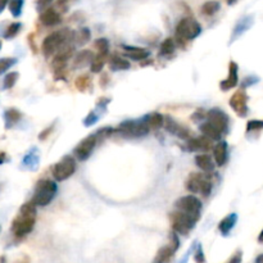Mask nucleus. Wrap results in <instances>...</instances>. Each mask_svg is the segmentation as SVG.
I'll return each instance as SVG.
<instances>
[{"label":"nucleus","instance_id":"1","mask_svg":"<svg viewBox=\"0 0 263 263\" xmlns=\"http://www.w3.org/2000/svg\"><path fill=\"white\" fill-rule=\"evenodd\" d=\"M73 40H75V32L69 28L54 31L44 39L41 45V51L45 57H50L53 54H57L66 46L71 45V41Z\"/></svg>","mask_w":263,"mask_h":263},{"label":"nucleus","instance_id":"2","mask_svg":"<svg viewBox=\"0 0 263 263\" xmlns=\"http://www.w3.org/2000/svg\"><path fill=\"white\" fill-rule=\"evenodd\" d=\"M57 192H58V186L54 181L48 180V178L40 180L36 184L34 197H32L31 202L34 203L36 207H46L54 199Z\"/></svg>","mask_w":263,"mask_h":263},{"label":"nucleus","instance_id":"3","mask_svg":"<svg viewBox=\"0 0 263 263\" xmlns=\"http://www.w3.org/2000/svg\"><path fill=\"white\" fill-rule=\"evenodd\" d=\"M202 32V26L199 24L198 21H195L193 17H185L182 18L176 26V39L178 44L184 46L185 41L194 40L198 38Z\"/></svg>","mask_w":263,"mask_h":263},{"label":"nucleus","instance_id":"4","mask_svg":"<svg viewBox=\"0 0 263 263\" xmlns=\"http://www.w3.org/2000/svg\"><path fill=\"white\" fill-rule=\"evenodd\" d=\"M170 219H171L172 230L175 233L181 234V235H188L194 229L195 223L199 219V217L181 212V211H176V212H172L170 215Z\"/></svg>","mask_w":263,"mask_h":263},{"label":"nucleus","instance_id":"5","mask_svg":"<svg viewBox=\"0 0 263 263\" xmlns=\"http://www.w3.org/2000/svg\"><path fill=\"white\" fill-rule=\"evenodd\" d=\"M186 189L193 194H202L203 197H209L212 193V182L208 178L205 174H198V172H193L189 176L188 181H186Z\"/></svg>","mask_w":263,"mask_h":263},{"label":"nucleus","instance_id":"6","mask_svg":"<svg viewBox=\"0 0 263 263\" xmlns=\"http://www.w3.org/2000/svg\"><path fill=\"white\" fill-rule=\"evenodd\" d=\"M117 132H120L122 136L125 137H141L148 135V132L151 131L148 123L145 120L143 121H125V122L120 123V126L117 127Z\"/></svg>","mask_w":263,"mask_h":263},{"label":"nucleus","instance_id":"7","mask_svg":"<svg viewBox=\"0 0 263 263\" xmlns=\"http://www.w3.org/2000/svg\"><path fill=\"white\" fill-rule=\"evenodd\" d=\"M76 171V161L72 155H65L58 163L54 164L51 174L57 181H65L69 178Z\"/></svg>","mask_w":263,"mask_h":263},{"label":"nucleus","instance_id":"8","mask_svg":"<svg viewBox=\"0 0 263 263\" xmlns=\"http://www.w3.org/2000/svg\"><path fill=\"white\" fill-rule=\"evenodd\" d=\"M35 222H36V217L24 216L20 213L12 222V233L17 238H23L34 230Z\"/></svg>","mask_w":263,"mask_h":263},{"label":"nucleus","instance_id":"9","mask_svg":"<svg viewBox=\"0 0 263 263\" xmlns=\"http://www.w3.org/2000/svg\"><path fill=\"white\" fill-rule=\"evenodd\" d=\"M176 208L181 212L189 213V215L195 216L200 219V211H202V202L194 195H186L177 199L176 202Z\"/></svg>","mask_w":263,"mask_h":263},{"label":"nucleus","instance_id":"10","mask_svg":"<svg viewBox=\"0 0 263 263\" xmlns=\"http://www.w3.org/2000/svg\"><path fill=\"white\" fill-rule=\"evenodd\" d=\"M96 143H98V139H96L95 133H94V135H89V136H86L84 140L80 141L79 145L75 148L73 153L76 154V157L79 158L80 161H86V159H89V157L91 155Z\"/></svg>","mask_w":263,"mask_h":263},{"label":"nucleus","instance_id":"11","mask_svg":"<svg viewBox=\"0 0 263 263\" xmlns=\"http://www.w3.org/2000/svg\"><path fill=\"white\" fill-rule=\"evenodd\" d=\"M207 121L209 123H212L213 126L217 129L221 133L226 132L227 126H229V117L223 110L219 108H213L207 113Z\"/></svg>","mask_w":263,"mask_h":263},{"label":"nucleus","instance_id":"12","mask_svg":"<svg viewBox=\"0 0 263 263\" xmlns=\"http://www.w3.org/2000/svg\"><path fill=\"white\" fill-rule=\"evenodd\" d=\"M230 107L239 117H245L248 114V112H249V110H248V95L244 90H239L231 96Z\"/></svg>","mask_w":263,"mask_h":263},{"label":"nucleus","instance_id":"13","mask_svg":"<svg viewBox=\"0 0 263 263\" xmlns=\"http://www.w3.org/2000/svg\"><path fill=\"white\" fill-rule=\"evenodd\" d=\"M73 55H75V46H72V45H68V46H66V48H63L62 50H59L58 53L55 54L53 62H51V66H53L54 71H63L66 65L68 63V61H71Z\"/></svg>","mask_w":263,"mask_h":263},{"label":"nucleus","instance_id":"14","mask_svg":"<svg viewBox=\"0 0 263 263\" xmlns=\"http://www.w3.org/2000/svg\"><path fill=\"white\" fill-rule=\"evenodd\" d=\"M39 20L46 27H53V26H57V24L61 23L62 14L54 7H50L43 10Z\"/></svg>","mask_w":263,"mask_h":263},{"label":"nucleus","instance_id":"15","mask_svg":"<svg viewBox=\"0 0 263 263\" xmlns=\"http://www.w3.org/2000/svg\"><path fill=\"white\" fill-rule=\"evenodd\" d=\"M238 63L235 62H230L229 65V76H227V79L221 81L219 84V89L222 90V91H227L230 89H234L236 85H238V81H239V77H238Z\"/></svg>","mask_w":263,"mask_h":263},{"label":"nucleus","instance_id":"16","mask_svg":"<svg viewBox=\"0 0 263 263\" xmlns=\"http://www.w3.org/2000/svg\"><path fill=\"white\" fill-rule=\"evenodd\" d=\"M212 148V140L204 135L199 137H192L188 140V149L190 152H207Z\"/></svg>","mask_w":263,"mask_h":263},{"label":"nucleus","instance_id":"17","mask_svg":"<svg viewBox=\"0 0 263 263\" xmlns=\"http://www.w3.org/2000/svg\"><path fill=\"white\" fill-rule=\"evenodd\" d=\"M164 127H166V130L176 135V136H178L180 139H188L189 140V137H190V131L186 127L178 125L177 122H175L170 117L164 118Z\"/></svg>","mask_w":263,"mask_h":263},{"label":"nucleus","instance_id":"18","mask_svg":"<svg viewBox=\"0 0 263 263\" xmlns=\"http://www.w3.org/2000/svg\"><path fill=\"white\" fill-rule=\"evenodd\" d=\"M94 53L89 49H84V50L79 51L73 58V67L75 68H84L86 66H91L92 61H94Z\"/></svg>","mask_w":263,"mask_h":263},{"label":"nucleus","instance_id":"19","mask_svg":"<svg viewBox=\"0 0 263 263\" xmlns=\"http://www.w3.org/2000/svg\"><path fill=\"white\" fill-rule=\"evenodd\" d=\"M122 48L126 51L127 57L132 59V61H145L149 57V51L147 49L137 48V46H129V45H123Z\"/></svg>","mask_w":263,"mask_h":263},{"label":"nucleus","instance_id":"20","mask_svg":"<svg viewBox=\"0 0 263 263\" xmlns=\"http://www.w3.org/2000/svg\"><path fill=\"white\" fill-rule=\"evenodd\" d=\"M195 163L198 166L203 172H205V175L212 174L213 170H215V163H213L212 158L209 157L208 154H199L195 157Z\"/></svg>","mask_w":263,"mask_h":263},{"label":"nucleus","instance_id":"21","mask_svg":"<svg viewBox=\"0 0 263 263\" xmlns=\"http://www.w3.org/2000/svg\"><path fill=\"white\" fill-rule=\"evenodd\" d=\"M213 157L215 162L219 167H222L227 158V143L226 141H219L215 148H213Z\"/></svg>","mask_w":263,"mask_h":263},{"label":"nucleus","instance_id":"22","mask_svg":"<svg viewBox=\"0 0 263 263\" xmlns=\"http://www.w3.org/2000/svg\"><path fill=\"white\" fill-rule=\"evenodd\" d=\"M236 221H238V216L236 213H230L229 216H226L225 219L219 222V229L221 231L223 236H227L230 234V231L234 229V226H235Z\"/></svg>","mask_w":263,"mask_h":263},{"label":"nucleus","instance_id":"23","mask_svg":"<svg viewBox=\"0 0 263 263\" xmlns=\"http://www.w3.org/2000/svg\"><path fill=\"white\" fill-rule=\"evenodd\" d=\"M110 63V71H126V69H130L131 65L130 62L126 61L122 57H118V55H112L108 61Z\"/></svg>","mask_w":263,"mask_h":263},{"label":"nucleus","instance_id":"24","mask_svg":"<svg viewBox=\"0 0 263 263\" xmlns=\"http://www.w3.org/2000/svg\"><path fill=\"white\" fill-rule=\"evenodd\" d=\"M175 253H176V250H175L174 246H172L171 244H168V245L163 246V248L158 250L154 263H168L171 261V258L174 257Z\"/></svg>","mask_w":263,"mask_h":263},{"label":"nucleus","instance_id":"25","mask_svg":"<svg viewBox=\"0 0 263 263\" xmlns=\"http://www.w3.org/2000/svg\"><path fill=\"white\" fill-rule=\"evenodd\" d=\"M145 122L148 123V126L151 130H159L161 127L164 126V117L162 116L161 113L153 112L151 114L145 116Z\"/></svg>","mask_w":263,"mask_h":263},{"label":"nucleus","instance_id":"26","mask_svg":"<svg viewBox=\"0 0 263 263\" xmlns=\"http://www.w3.org/2000/svg\"><path fill=\"white\" fill-rule=\"evenodd\" d=\"M200 131H202V133L205 137H208V139H211L212 141L219 140L221 136H222V133L219 132V131L213 126L212 123H209L208 121L200 125Z\"/></svg>","mask_w":263,"mask_h":263},{"label":"nucleus","instance_id":"27","mask_svg":"<svg viewBox=\"0 0 263 263\" xmlns=\"http://www.w3.org/2000/svg\"><path fill=\"white\" fill-rule=\"evenodd\" d=\"M22 118V113L20 112L16 108H9L4 112V121H5V127L10 129L13 127L17 122H20V120Z\"/></svg>","mask_w":263,"mask_h":263},{"label":"nucleus","instance_id":"28","mask_svg":"<svg viewBox=\"0 0 263 263\" xmlns=\"http://www.w3.org/2000/svg\"><path fill=\"white\" fill-rule=\"evenodd\" d=\"M22 164H23L24 168H27V170H31V171H34L36 170L39 166V154L36 149H32L31 152H28L26 155H24L23 161H22Z\"/></svg>","mask_w":263,"mask_h":263},{"label":"nucleus","instance_id":"29","mask_svg":"<svg viewBox=\"0 0 263 263\" xmlns=\"http://www.w3.org/2000/svg\"><path fill=\"white\" fill-rule=\"evenodd\" d=\"M219 9H221L219 1H217V0H209V1H205V3L203 4L202 8H200V12H202V14H204V16L211 17V16H215Z\"/></svg>","mask_w":263,"mask_h":263},{"label":"nucleus","instance_id":"30","mask_svg":"<svg viewBox=\"0 0 263 263\" xmlns=\"http://www.w3.org/2000/svg\"><path fill=\"white\" fill-rule=\"evenodd\" d=\"M107 61H108V54H100V53H96V55L94 57V61L91 63V71L94 73H99L103 71V67L106 66Z\"/></svg>","mask_w":263,"mask_h":263},{"label":"nucleus","instance_id":"31","mask_svg":"<svg viewBox=\"0 0 263 263\" xmlns=\"http://www.w3.org/2000/svg\"><path fill=\"white\" fill-rule=\"evenodd\" d=\"M90 39H91V32L88 27H84L80 28L77 32H75V40L73 41L77 45H85L89 43Z\"/></svg>","mask_w":263,"mask_h":263},{"label":"nucleus","instance_id":"32","mask_svg":"<svg viewBox=\"0 0 263 263\" xmlns=\"http://www.w3.org/2000/svg\"><path fill=\"white\" fill-rule=\"evenodd\" d=\"M175 48H176V41L174 38H167L161 44V49H159V54L163 57L174 54Z\"/></svg>","mask_w":263,"mask_h":263},{"label":"nucleus","instance_id":"33","mask_svg":"<svg viewBox=\"0 0 263 263\" xmlns=\"http://www.w3.org/2000/svg\"><path fill=\"white\" fill-rule=\"evenodd\" d=\"M76 89L79 91H86L88 89H90L91 86V80H90L89 75H81L79 76L75 81Z\"/></svg>","mask_w":263,"mask_h":263},{"label":"nucleus","instance_id":"34","mask_svg":"<svg viewBox=\"0 0 263 263\" xmlns=\"http://www.w3.org/2000/svg\"><path fill=\"white\" fill-rule=\"evenodd\" d=\"M250 24H252V18H243V20L240 21L239 23L236 24L235 28H234V34H233V39L238 38L239 35H241L244 31H246L248 28L250 27Z\"/></svg>","mask_w":263,"mask_h":263},{"label":"nucleus","instance_id":"35","mask_svg":"<svg viewBox=\"0 0 263 263\" xmlns=\"http://www.w3.org/2000/svg\"><path fill=\"white\" fill-rule=\"evenodd\" d=\"M24 0H10L9 1V10L13 17H20L23 9Z\"/></svg>","mask_w":263,"mask_h":263},{"label":"nucleus","instance_id":"36","mask_svg":"<svg viewBox=\"0 0 263 263\" xmlns=\"http://www.w3.org/2000/svg\"><path fill=\"white\" fill-rule=\"evenodd\" d=\"M94 48H95L96 53L110 55V43H108L107 39L102 38L95 40V43H94Z\"/></svg>","mask_w":263,"mask_h":263},{"label":"nucleus","instance_id":"37","mask_svg":"<svg viewBox=\"0 0 263 263\" xmlns=\"http://www.w3.org/2000/svg\"><path fill=\"white\" fill-rule=\"evenodd\" d=\"M22 28V24L20 22H13V23H10L9 26L7 27L5 32H4V38L5 39H13L16 38L18 35V32Z\"/></svg>","mask_w":263,"mask_h":263},{"label":"nucleus","instance_id":"38","mask_svg":"<svg viewBox=\"0 0 263 263\" xmlns=\"http://www.w3.org/2000/svg\"><path fill=\"white\" fill-rule=\"evenodd\" d=\"M76 1H79V0H57V1H55L54 8L58 10L61 14L67 13L69 8H71L72 4L76 3Z\"/></svg>","mask_w":263,"mask_h":263},{"label":"nucleus","instance_id":"39","mask_svg":"<svg viewBox=\"0 0 263 263\" xmlns=\"http://www.w3.org/2000/svg\"><path fill=\"white\" fill-rule=\"evenodd\" d=\"M18 77H20V73H18V72H10V73H8V75L4 77L3 82L4 89H12V88L16 85Z\"/></svg>","mask_w":263,"mask_h":263},{"label":"nucleus","instance_id":"40","mask_svg":"<svg viewBox=\"0 0 263 263\" xmlns=\"http://www.w3.org/2000/svg\"><path fill=\"white\" fill-rule=\"evenodd\" d=\"M16 63H17L16 58H0V75H4Z\"/></svg>","mask_w":263,"mask_h":263},{"label":"nucleus","instance_id":"41","mask_svg":"<svg viewBox=\"0 0 263 263\" xmlns=\"http://www.w3.org/2000/svg\"><path fill=\"white\" fill-rule=\"evenodd\" d=\"M20 213L24 216H32V217H36V205H35L32 202L24 203V204L20 208Z\"/></svg>","mask_w":263,"mask_h":263},{"label":"nucleus","instance_id":"42","mask_svg":"<svg viewBox=\"0 0 263 263\" xmlns=\"http://www.w3.org/2000/svg\"><path fill=\"white\" fill-rule=\"evenodd\" d=\"M114 129H113V127H103V129H100V130H98L96 131V133H95V136H96V139H98V143H99L100 140H106L107 137H110V136H112V133L114 132Z\"/></svg>","mask_w":263,"mask_h":263},{"label":"nucleus","instance_id":"43","mask_svg":"<svg viewBox=\"0 0 263 263\" xmlns=\"http://www.w3.org/2000/svg\"><path fill=\"white\" fill-rule=\"evenodd\" d=\"M263 130V121L252 120L246 123V132H257Z\"/></svg>","mask_w":263,"mask_h":263},{"label":"nucleus","instance_id":"44","mask_svg":"<svg viewBox=\"0 0 263 263\" xmlns=\"http://www.w3.org/2000/svg\"><path fill=\"white\" fill-rule=\"evenodd\" d=\"M100 114H98V113L95 112V110H92V112H90L88 116H86V118L84 120V125H85L86 127L92 126V125H95L96 122H98V120H99Z\"/></svg>","mask_w":263,"mask_h":263},{"label":"nucleus","instance_id":"45","mask_svg":"<svg viewBox=\"0 0 263 263\" xmlns=\"http://www.w3.org/2000/svg\"><path fill=\"white\" fill-rule=\"evenodd\" d=\"M194 261L197 263H205L204 252H203L202 245H200V244H199L198 248H197V250L194 252Z\"/></svg>","mask_w":263,"mask_h":263},{"label":"nucleus","instance_id":"46","mask_svg":"<svg viewBox=\"0 0 263 263\" xmlns=\"http://www.w3.org/2000/svg\"><path fill=\"white\" fill-rule=\"evenodd\" d=\"M241 260H243V253H241V250H238L226 263H241Z\"/></svg>","mask_w":263,"mask_h":263},{"label":"nucleus","instance_id":"47","mask_svg":"<svg viewBox=\"0 0 263 263\" xmlns=\"http://www.w3.org/2000/svg\"><path fill=\"white\" fill-rule=\"evenodd\" d=\"M204 117H207V114H205L202 110H199L193 114L192 118L195 121V122H202V121L204 120Z\"/></svg>","mask_w":263,"mask_h":263},{"label":"nucleus","instance_id":"48","mask_svg":"<svg viewBox=\"0 0 263 263\" xmlns=\"http://www.w3.org/2000/svg\"><path fill=\"white\" fill-rule=\"evenodd\" d=\"M53 129H54V123H53L51 126H49L48 129H45V130L43 131V132H41L40 135H39V139H40V140H45V139H46V137H48L49 135H50L51 131H53Z\"/></svg>","mask_w":263,"mask_h":263},{"label":"nucleus","instance_id":"49","mask_svg":"<svg viewBox=\"0 0 263 263\" xmlns=\"http://www.w3.org/2000/svg\"><path fill=\"white\" fill-rule=\"evenodd\" d=\"M51 1H54V0H38V8L39 9H43V8L48 7Z\"/></svg>","mask_w":263,"mask_h":263},{"label":"nucleus","instance_id":"50","mask_svg":"<svg viewBox=\"0 0 263 263\" xmlns=\"http://www.w3.org/2000/svg\"><path fill=\"white\" fill-rule=\"evenodd\" d=\"M108 73H103V79L100 77V86H103V88H106L107 85H108Z\"/></svg>","mask_w":263,"mask_h":263},{"label":"nucleus","instance_id":"51","mask_svg":"<svg viewBox=\"0 0 263 263\" xmlns=\"http://www.w3.org/2000/svg\"><path fill=\"white\" fill-rule=\"evenodd\" d=\"M10 0H0V14L3 13L7 5H9Z\"/></svg>","mask_w":263,"mask_h":263},{"label":"nucleus","instance_id":"52","mask_svg":"<svg viewBox=\"0 0 263 263\" xmlns=\"http://www.w3.org/2000/svg\"><path fill=\"white\" fill-rule=\"evenodd\" d=\"M4 161H5V153L0 152V164H3Z\"/></svg>","mask_w":263,"mask_h":263},{"label":"nucleus","instance_id":"53","mask_svg":"<svg viewBox=\"0 0 263 263\" xmlns=\"http://www.w3.org/2000/svg\"><path fill=\"white\" fill-rule=\"evenodd\" d=\"M256 263H263V254H260V256L257 257Z\"/></svg>","mask_w":263,"mask_h":263},{"label":"nucleus","instance_id":"54","mask_svg":"<svg viewBox=\"0 0 263 263\" xmlns=\"http://www.w3.org/2000/svg\"><path fill=\"white\" fill-rule=\"evenodd\" d=\"M258 241H260V243H263V230L261 231L260 236H258Z\"/></svg>","mask_w":263,"mask_h":263},{"label":"nucleus","instance_id":"55","mask_svg":"<svg viewBox=\"0 0 263 263\" xmlns=\"http://www.w3.org/2000/svg\"><path fill=\"white\" fill-rule=\"evenodd\" d=\"M236 1H238V0H227V3H229L230 5H233V4L236 3Z\"/></svg>","mask_w":263,"mask_h":263},{"label":"nucleus","instance_id":"56","mask_svg":"<svg viewBox=\"0 0 263 263\" xmlns=\"http://www.w3.org/2000/svg\"><path fill=\"white\" fill-rule=\"evenodd\" d=\"M0 49H1V41H0Z\"/></svg>","mask_w":263,"mask_h":263}]
</instances>
